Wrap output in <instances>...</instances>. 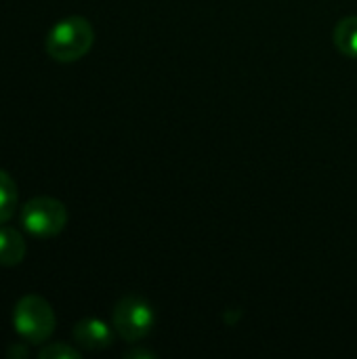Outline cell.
<instances>
[{"instance_id":"9c48e42d","label":"cell","mask_w":357,"mask_h":359,"mask_svg":"<svg viewBox=\"0 0 357 359\" xmlns=\"http://www.w3.org/2000/svg\"><path fill=\"white\" fill-rule=\"evenodd\" d=\"M40 359H80V351L74 349L72 345L65 343H48L44 347H40L38 351Z\"/></svg>"},{"instance_id":"277c9868","label":"cell","mask_w":357,"mask_h":359,"mask_svg":"<svg viewBox=\"0 0 357 359\" xmlns=\"http://www.w3.org/2000/svg\"><path fill=\"white\" fill-rule=\"evenodd\" d=\"M112 324L116 334L126 343H139L143 341L156 324L154 307L139 294H126L122 297L112 313Z\"/></svg>"},{"instance_id":"3957f363","label":"cell","mask_w":357,"mask_h":359,"mask_svg":"<svg viewBox=\"0 0 357 359\" xmlns=\"http://www.w3.org/2000/svg\"><path fill=\"white\" fill-rule=\"evenodd\" d=\"M19 221L21 227L34 238H55L67 225V208L55 198L36 196L21 206Z\"/></svg>"},{"instance_id":"52a82bcc","label":"cell","mask_w":357,"mask_h":359,"mask_svg":"<svg viewBox=\"0 0 357 359\" xmlns=\"http://www.w3.org/2000/svg\"><path fill=\"white\" fill-rule=\"evenodd\" d=\"M332 40L335 46L345 55V57H353L357 59V15L345 17L335 25L332 32Z\"/></svg>"},{"instance_id":"8992f818","label":"cell","mask_w":357,"mask_h":359,"mask_svg":"<svg viewBox=\"0 0 357 359\" xmlns=\"http://www.w3.org/2000/svg\"><path fill=\"white\" fill-rule=\"evenodd\" d=\"M27 252L25 238L15 227L0 225V265L2 267H17Z\"/></svg>"},{"instance_id":"5b68a950","label":"cell","mask_w":357,"mask_h":359,"mask_svg":"<svg viewBox=\"0 0 357 359\" xmlns=\"http://www.w3.org/2000/svg\"><path fill=\"white\" fill-rule=\"evenodd\" d=\"M72 337H74V343L84 351H103L114 343L112 328L105 322L97 320V318L80 320L74 326Z\"/></svg>"},{"instance_id":"7a4b0ae2","label":"cell","mask_w":357,"mask_h":359,"mask_svg":"<svg viewBox=\"0 0 357 359\" xmlns=\"http://www.w3.org/2000/svg\"><path fill=\"white\" fill-rule=\"evenodd\" d=\"M13 326L21 341L29 345H44L57 326L50 303L38 294H25L13 309Z\"/></svg>"},{"instance_id":"ba28073f","label":"cell","mask_w":357,"mask_h":359,"mask_svg":"<svg viewBox=\"0 0 357 359\" xmlns=\"http://www.w3.org/2000/svg\"><path fill=\"white\" fill-rule=\"evenodd\" d=\"M17 202H19L17 183L6 170L0 168V225L11 221V217L17 210Z\"/></svg>"},{"instance_id":"30bf717a","label":"cell","mask_w":357,"mask_h":359,"mask_svg":"<svg viewBox=\"0 0 357 359\" xmlns=\"http://www.w3.org/2000/svg\"><path fill=\"white\" fill-rule=\"evenodd\" d=\"M27 355H29V349H27L25 341H23V343H15V345H11V347L6 349V358L11 359H25Z\"/></svg>"},{"instance_id":"6da1fadb","label":"cell","mask_w":357,"mask_h":359,"mask_svg":"<svg viewBox=\"0 0 357 359\" xmlns=\"http://www.w3.org/2000/svg\"><path fill=\"white\" fill-rule=\"evenodd\" d=\"M95 44V29L86 17L72 15L57 21L44 40V50L53 61L74 63L82 59Z\"/></svg>"}]
</instances>
